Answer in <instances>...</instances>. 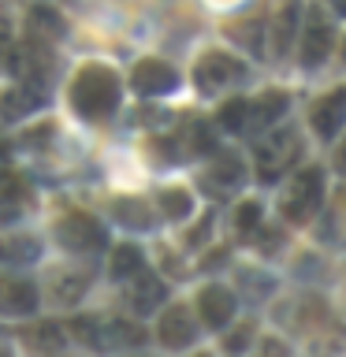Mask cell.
<instances>
[{
    "mask_svg": "<svg viewBox=\"0 0 346 357\" xmlns=\"http://www.w3.org/2000/svg\"><path fill=\"white\" fill-rule=\"evenodd\" d=\"M71 105L86 119H108L119 105V78L100 63H89L71 82Z\"/></svg>",
    "mask_w": 346,
    "mask_h": 357,
    "instance_id": "1",
    "label": "cell"
},
{
    "mask_svg": "<svg viewBox=\"0 0 346 357\" xmlns=\"http://www.w3.org/2000/svg\"><path fill=\"white\" fill-rule=\"evenodd\" d=\"M272 130V127H268ZM301 153V138L294 127H276L272 134H264L261 145H257V175L264 183H276L279 175L294 164V156Z\"/></svg>",
    "mask_w": 346,
    "mask_h": 357,
    "instance_id": "2",
    "label": "cell"
},
{
    "mask_svg": "<svg viewBox=\"0 0 346 357\" xmlns=\"http://www.w3.org/2000/svg\"><path fill=\"white\" fill-rule=\"evenodd\" d=\"M320 201H324V172L320 167H301L287 183V194L279 201V208H283V216L290 223H306L309 216H317Z\"/></svg>",
    "mask_w": 346,
    "mask_h": 357,
    "instance_id": "3",
    "label": "cell"
},
{
    "mask_svg": "<svg viewBox=\"0 0 346 357\" xmlns=\"http://www.w3.org/2000/svg\"><path fill=\"white\" fill-rule=\"evenodd\" d=\"M56 238H60V245L71 253H97L108 245V231H105V223L93 220L89 212H71V216L60 220Z\"/></svg>",
    "mask_w": 346,
    "mask_h": 357,
    "instance_id": "4",
    "label": "cell"
},
{
    "mask_svg": "<svg viewBox=\"0 0 346 357\" xmlns=\"http://www.w3.org/2000/svg\"><path fill=\"white\" fill-rule=\"evenodd\" d=\"M8 60H11V71H15L19 82L38 86V89H49V78H52V52H49V41L30 38L19 52L11 49Z\"/></svg>",
    "mask_w": 346,
    "mask_h": 357,
    "instance_id": "5",
    "label": "cell"
},
{
    "mask_svg": "<svg viewBox=\"0 0 346 357\" xmlns=\"http://www.w3.org/2000/svg\"><path fill=\"white\" fill-rule=\"evenodd\" d=\"M301 63L306 67H320L324 60H328V52H331V45H335V26H331V19L324 15L320 8H309L306 11V19H301Z\"/></svg>",
    "mask_w": 346,
    "mask_h": 357,
    "instance_id": "6",
    "label": "cell"
},
{
    "mask_svg": "<svg viewBox=\"0 0 346 357\" xmlns=\"http://www.w3.org/2000/svg\"><path fill=\"white\" fill-rule=\"evenodd\" d=\"M194 78H197V86L205 89V93H220V89L242 82L246 67H242V60H234V56H227V52H205L197 60Z\"/></svg>",
    "mask_w": 346,
    "mask_h": 357,
    "instance_id": "7",
    "label": "cell"
},
{
    "mask_svg": "<svg viewBox=\"0 0 346 357\" xmlns=\"http://www.w3.org/2000/svg\"><path fill=\"white\" fill-rule=\"evenodd\" d=\"M298 0H276V11H272V22H268V49H272L276 60H283L290 41L298 38Z\"/></svg>",
    "mask_w": 346,
    "mask_h": 357,
    "instance_id": "8",
    "label": "cell"
},
{
    "mask_svg": "<svg viewBox=\"0 0 346 357\" xmlns=\"http://www.w3.org/2000/svg\"><path fill=\"white\" fill-rule=\"evenodd\" d=\"M287 105H290V97H287V93H279V89H268V93H261V97L253 100V105H246L242 130L264 134L268 127H276V123L287 116Z\"/></svg>",
    "mask_w": 346,
    "mask_h": 357,
    "instance_id": "9",
    "label": "cell"
},
{
    "mask_svg": "<svg viewBox=\"0 0 346 357\" xmlns=\"http://www.w3.org/2000/svg\"><path fill=\"white\" fill-rule=\"evenodd\" d=\"M123 283H127V301H130L134 312H156V309L164 305V294H167V290H164V283H160V279H156L145 264H142L134 275L123 279Z\"/></svg>",
    "mask_w": 346,
    "mask_h": 357,
    "instance_id": "10",
    "label": "cell"
},
{
    "mask_svg": "<svg viewBox=\"0 0 346 357\" xmlns=\"http://www.w3.org/2000/svg\"><path fill=\"white\" fill-rule=\"evenodd\" d=\"M38 309V287L19 275H0V317H30Z\"/></svg>",
    "mask_w": 346,
    "mask_h": 357,
    "instance_id": "11",
    "label": "cell"
},
{
    "mask_svg": "<svg viewBox=\"0 0 346 357\" xmlns=\"http://www.w3.org/2000/svg\"><path fill=\"white\" fill-rule=\"evenodd\" d=\"M130 82L142 97H156V93H167V89L179 86V75L175 67H167L164 60H138L130 71Z\"/></svg>",
    "mask_w": 346,
    "mask_h": 357,
    "instance_id": "12",
    "label": "cell"
},
{
    "mask_svg": "<svg viewBox=\"0 0 346 357\" xmlns=\"http://www.w3.org/2000/svg\"><path fill=\"white\" fill-rule=\"evenodd\" d=\"M197 317L209 324V328H227L231 324V317H234V294L227 287H220V283H212V287H205L197 294Z\"/></svg>",
    "mask_w": 346,
    "mask_h": 357,
    "instance_id": "13",
    "label": "cell"
},
{
    "mask_svg": "<svg viewBox=\"0 0 346 357\" xmlns=\"http://www.w3.org/2000/svg\"><path fill=\"white\" fill-rule=\"evenodd\" d=\"M309 119H313V127H317L320 138L331 142L335 134L343 130V123H346V93H343V89H331L328 97H320L317 105H313Z\"/></svg>",
    "mask_w": 346,
    "mask_h": 357,
    "instance_id": "14",
    "label": "cell"
},
{
    "mask_svg": "<svg viewBox=\"0 0 346 357\" xmlns=\"http://www.w3.org/2000/svg\"><path fill=\"white\" fill-rule=\"evenodd\" d=\"M160 342L164 346H172V350H186L190 342H194V335H197V324L194 317H190V309L186 305H167V312L160 317Z\"/></svg>",
    "mask_w": 346,
    "mask_h": 357,
    "instance_id": "15",
    "label": "cell"
},
{
    "mask_svg": "<svg viewBox=\"0 0 346 357\" xmlns=\"http://www.w3.org/2000/svg\"><path fill=\"white\" fill-rule=\"evenodd\" d=\"M242 164H239V156H216L212 160V167L205 172V186H209V194H231V190H239L242 186Z\"/></svg>",
    "mask_w": 346,
    "mask_h": 357,
    "instance_id": "16",
    "label": "cell"
},
{
    "mask_svg": "<svg viewBox=\"0 0 346 357\" xmlns=\"http://www.w3.org/2000/svg\"><path fill=\"white\" fill-rule=\"evenodd\" d=\"M41 257V245L38 238L30 234H11V238H0V264L8 268H27Z\"/></svg>",
    "mask_w": 346,
    "mask_h": 357,
    "instance_id": "17",
    "label": "cell"
},
{
    "mask_svg": "<svg viewBox=\"0 0 346 357\" xmlns=\"http://www.w3.org/2000/svg\"><path fill=\"white\" fill-rule=\"evenodd\" d=\"M41 105H45V89L19 82V89H8L4 93V119H22Z\"/></svg>",
    "mask_w": 346,
    "mask_h": 357,
    "instance_id": "18",
    "label": "cell"
},
{
    "mask_svg": "<svg viewBox=\"0 0 346 357\" xmlns=\"http://www.w3.org/2000/svg\"><path fill=\"white\" fill-rule=\"evenodd\" d=\"M86 290H89V275L86 272H56L49 294L60 301V305H78Z\"/></svg>",
    "mask_w": 346,
    "mask_h": 357,
    "instance_id": "19",
    "label": "cell"
},
{
    "mask_svg": "<svg viewBox=\"0 0 346 357\" xmlns=\"http://www.w3.org/2000/svg\"><path fill=\"white\" fill-rule=\"evenodd\" d=\"M63 30H67V22L60 19V11H52V8H45V4H38V8L30 11V38L56 41V38H63Z\"/></svg>",
    "mask_w": 346,
    "mask_h": 357,
    "instance_id": "20",
    "label": "cell"
},
{
    "mask_svg": "<svg viewBox=\"0 0 346 357\" xmlns=\"http://www.w3.org/2000/svg\"><path fill=\"white\" fill-rule=\"evenodd\" d=\"M100 335H105V346H119V350H134V346L145 342V331L130 320H108Z\"/></svg>",
    "mask_w": 346,
    "mask_h": 357,
    "instance_id": "21",
    "label": "cell"
},
{
    "mask_svg": "<svg viewBox=\"0 0 346 357\" xmlns=\"http://www.w3.org/2000/svg\"><path fill=\"white\" fill-rule=\"evenodd\" d=\"M183 149L190 156H201V153H212L216 149V134L209 130L205 119H190L186 130H183Z\"/></svg>",
    "mask_w": 346,
    "mask_h": 357,
    "instance_id": "22",
    "label": "cell"
},
{
    "mask_svg": "<svg viewBox=\"0 0 346 357\" xmlns=\"http://www.w3.org/2000/svg\"><path fill=\"white\" fill-rule=\"evenodd\" d=\"M142 264H145V257H142L138 245H116V250H112V261H108V272H112V279H127V275L138 272Z\"/></svg>",
    "mask_w": 346,
    "mask_h": 357,
    "instance_id": "23",
    "label": "cell"
},
{
    "mask_svg": "<svg viewBox=\"0 0 346 357\" xmlns=\"http://www.w3.org/2000/svg\"><path fill=\"white\" fill-rule=\"evenodd\" d=\"M119 216L123 227H138V231H149L153 227V216H149V205L145 201H116V208H112Z\"/></svg>",
    "mask_w": 346,
    "mask_h": 357,
    "instance_id": "24",
    "label": "cell"
},
{
    "mask_svg": "<svg viewBox=\"0 0 346 357\" xmlns=\"http://www.w3.org/2000/svg\"><path fill=\"white\" fill-rule=\"evenodd\" d=\"M27 208H30V190L27 186H8L4 194H0V223L19 220Z\"/></svg>",
    "mask_w": 346,
    "mask_h": 357,
    "instance_id": "25",
    "label": "cell"
},
{
    "mask_svg": "<svg viewBox=\"0 0 346 357\" xmlns=\"http://www.w3.org/2000/svg\"><path fill=\"white\" fill-rule=\"evenodd\" d=\"M160 208L167 212V220H183V216H190V208H194V197H190L186 190L172 186L160 194Z\"/></svg>",
    "mask_w": 346,
    "mask_h": 357,
    "instance_id": "26",
    "label": "cell"
},
{
    "mask_svg": "<svg viewBox=\"0 0 346 357\" xmlns=\"http://www.w3.org/2000/svg\"><path fill=\"white\" fill-rule=\"evenodd\" d=\"M242 119H246V100L242 97H231L227 105H220V112H216V123L231 134H242Z\"/></svg>",
    "mask_w": 346,
    "mask_h": 357,
    "instance_id": "27",
    "label": "cell"
},
{
    "mask_svg": "<svg viewBox=\"0 0 346 357\" xmlns=\"http://www.w3.org/2000/svg\"><path fill=\"white\" fill-rule=\"evenodd\" d=\"M30 342L38 350H63V335H60V324H38L30 331Z\"/></svg>",
    "mask_w": 346,
    "mask_h": 357,
    "instance_id": "28",
    "label": "cell"
},
{
    "mask_svg": "<svg viewBox=\"0 0 346 357\" xmlns=\"http://www.w3.org/2000/svg\"><path fill=\"white\" fill-rule=\"evenodd\" d=\"M234 227H239L242 234L261 227V205H257V201H242V205L234 208Z\"/></svg>",
    "mask_w": 346,
    "mask_h": 357,
    "instance_id": "29",
    "label": "cell"
},
{
    "mask_svg": "<svg viewBox=\"0 0 346 357\" xmlns=\"http://www.w3.org/2000/svg\"><path fill=\"white\" fill-rule=\"evenodd\" d=\"M11 49H15V38H11V22H8L4 15H0V67L8 63Z\"/></svg>",
    "mask_w": 346,
    "mask_h": 357,
    "instance_id": "30",
    "label": "cell"
},
{
    "mask_svg": "<svg viewBox=\"0 0 346 357\" xmlns=\"http://www.w3.org/2000/svg\"><path fill=\"white\" fill-rule=\"evenodd\" d=\"M246 335H250V328H239V331H234V339H231V350H239V346H246Z\"/></svg>",
    "mask_w": 346,
    "mask_h": 357,
    "instance_id": "31",
    "label": "cell"
},
{
    "mask_svg": "<svg viewBox=\"0 0 346 357\" xmlns=\"http://www.w3.org/2000/svg\"><path fill=\"white\" fill-rule=\"evenodd\" d=\"M4 175H8V145L0 142V178H4Z\"/></svg>",
    "mask_w": 346,
    "mask_h": 357,
    "instance_id": "32",
    "label": "cell"
},
{
    "mask_svg": "<svg viewBox=\"0 0 346 357\" xmlns=\"http://www.w3.org/2000/svg\"><path fill=\"white\" fill-rule=\"evenodd\" d=\"M331 11H339V15H343V11H346V0H331Z\"/></svg>",
    "mask_w": 346,
    "mask_h": 357,
    "instance_id": "33",
    "label": "cell"
},
{
    "mask_svg": "<svg viewBox=\"0 0 346 357\" xmlns=\"http://www.w3.org/2000/svg\"><path fill=\"white\" fill-rule=\"evenodd\" d=\"M0 354H4V342H0Z\"/></svg>",
    "mask_w": 346,
    "mask_h": 357,
    "instance_id": "34",
    "label": "cell"
}]
</instances>
